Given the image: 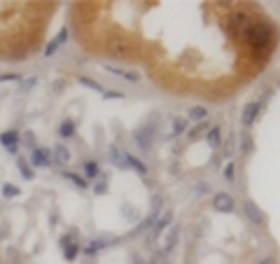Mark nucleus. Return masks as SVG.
<instances>
[{
    "label": "nucleus",
    "mask_w": 280,
    "mask_h": 264,
    "mask_svg": "<svg viewBox=\"0 0 280 264\" xmlns=\"http://www.w3.org/2000/svg\"><path fill=\"white\" fill-rule=\"evenodd\" d=\"M243 40L250 45V50L255 52V54H259L262 59L273 50V31L264 21H252V26L245 31Z\"/></svg>",
    "instance_id": "nucleus-1"
},
{
    "label": "nucleus",
    "mask_w": 280,
    "mask_h": 264,
    "mask_svg": "<svg viewBox=\"0 0 280 264\" xmlns=\"http://www.w3.org/2000/svg\"><path fill=\"white\" fill-rule=\"evenodd\" d=\"M171 217H173L171 213H164L161 217H159V220H154V222H152V232L147 234V243H150V246H152L154 241H157L159 236H161V232H164V229L168 227V225H171Z\"/></svg>",
    "instance_id": "nucleus-2"
},
{
    "label": "nucleus",
    "mask_w": 280,
    "mask_h": 264,
    "mask_svg": "<svg viewBox=\"0 0 280 264\" xmlns=\"http://www.w3.org/2000/svg\"><path fill=\"white\" fill-rule=\"evenodd\" d=\"M108 52L117 59H128V56H133V50H131V45L124 42V40H112L108 42Z\"/></svg>",
    "instance_id": "nucleus-3"
},
{
    "label": "nucleus",
    "mask_w": 280,
    "mask_h": 264,
    "mask_svg": "<svg viewBox=\"0 0 280 264\" xmlns=\"http://www.w3.org/2000/svg\"><path fill=\"white\" fill-rule=\"evenodd\" d=\"M213 206H215V210H219V213H231L234 210V197L231 194H226V192H219V194H215Z\"/></svg>",
    "instance_id": "nucleus-4"
},
{
    "label": "nucleus",
    "mask_w": 280,
    "mask_h": 264,
    "mask_svg": "<svg viewBox=\"0 0 280 264\" xmlns=\"http://www.w3.org/2000/svg\"><path fill=\"white\" fill-rule=\"evenodd\" d=\"M259 110H262V103H259V101H255V103H248L243 108V117H241V122H243L245 126H252V122L257 119Z\"/></svg>",
    "instance_id": "nucleus-5"
},
{
    "label": "nucleus",
    "mask_w": 280,
    "mask_h": 264,
    "mask_svg": "<svg viewBox=\"0 0 280 264\" xmlns=\"http://www.w3.org/2000/svg\"><path fill=\"white\" fill-rule=\"evenodd\" d=\"M152 141H154L152 126H145V129H140L138 134H135V143H138L140 150H150L152 148Z\"/></svg>",
    "instance_id": "nucleus-6"
},
{
    "label": "nucleus",
    "mask_w": 280,
    "mask_h": 264,
    "mask_svg": "<svg viewBox=\"0 0 280 264\" xmlns=\"http://www.w3.org/2000/svg\"><path fill=\"white\" fill-rule=\"evenodd\" d=\"M245 215H248L250 220L255 222V225H264V213L259 210V206L257 203H252V201H245Z\"/></svg>",
    "instance_id": "nucleus-7"
},
{
    "label": "nucleus",
    "mask_w": 280,
    "mask_h": 264,
    "mask_svg": "<svg viewBox=\"0 0 280 264\" xmlns=\"http://www.w3.org/2000/svg\"><path fill=\"white\" fill-rule=\"evenodd\" d=\"M66 40H68V28H61V31H59V35H56L54 40H52V42L44 47V56H52L56 50H59V47H61L63 42H66Z\"/></svg>",
    "instance_id": "nucleus-8"
},
{
    "label": "nucleus",
    "mask_w": 280,
    "mask_h": 264,
    "mask_svg": "<svg viewBox=\"0 0 280 264\" xmlns=\"http://www.w3.org/2000/svg\"><path fill=\"white\" fill-rule=\"evenodd\" d=\"M49 150H42V148H37V150H33V154H31V161L35 166H49L52 164V157H49Z\"/></svg>",
    "instance_id": "nucleus-9"
},
{
    "label": "nucleus",
    "mask_w": 280,
    "mask_h": 264,
    "mask_svg": "<svg viewBox=\"0 0 280 264\" xmlns=\"http://www.w3.org/2000/svg\"><path fill=\"white\" fill-rule=\"evenodd\" d=\"M0 143H3V145H5L7 150H10V152H17V143H19V134L17 131H5V134L0 136Z\"/></svg>",
    "instance_id": "nucleus-10"
},
{
    "label": "nucleus",
    "mask_w": 280,
    "mask_h": 264,
    "mask_svg": "<svg viewBox=\"0 0 280 264\" xmlns=\"http://www.w3.org/2000/svg\"><path fill=\"white\" fill-rule=\"evenodd\" d=\"M110 159H112V164L115 166H128L126 164V152H119V148L117 145H110Z\"/></svg>",
    "instance_id": "nucleus-11"
},
{
    "label": "nucleus",
    "mask_w": 280,
    "mask_h": 264,
    "mask_svg": "<svg viewBox=\"0 0 280 264\" xmlns=\"http://www.w3.org/2000/svg\"><path fill=\"white\" fill-rule=\"evenodd\" d=\"M54 161L56 164H61V166H66L68 161H70V150L63 148V145H56L54 148Z\"/></svg>",
    "instance_id": "nucleus-12"
},
{
    "label": "nucleus",
    "mask_w": 280,
    "mask_h": 264,
    "mask_svg": "<svg viewBox=\"0 0 280 264\" xmlns=\"http://www.w3.org/2000/svg\"><path fill=\"white\" fill-rule=\"evenodd\" d=\"M108 70L110 73H115V75H119V77H126L128 82H138L140 80V75L131 73V70H122V68H112V66H108Z\"/></svg>",
    "instance_id": "nucleus-13"
},
{
    "label": "nucleus",
    "mask_w": 280,
    "mask_h": 264,
    "mask_svg": "<svg viewBox=\"0 0 280 264\" xmlns=\"http://www.w3.org/2000/svg\"><path fill=\"white\" fill-rule=\"evenodd\" d=\"M126 164H128V166H133V168L140 173V175H145V173H147V166L143 164L140 159H135L133 154H126Z\"/></svg>",
    "instance_id": "nucleus-14"
},
{
    "label": "nucleus",
    "mask_w": 280,
    "mask_h": 264,
    "mask_svg": "<svg viewBox=\"0 0 280 264\" xmlns=\"http://www.w3.org/2000/svg\"><path fill=\"white\" fill-rule=\"evenodd\" d=\"M189 117H192L194 122H203V119L208 117V110H206V108H201V105H194V108L189 110Z\"/></svg>",
    "instance_id": "nucleus-15"
},
{
    "label": "nucleus",
    "mask_w": 280,
    "mask_h": 264,
    "mask_svg": "<svg viewBox=\"0 0 280 264\" xmlns=\"http://www.w3.org/2000/svg\"><path fill=\"white\" fill-rule=\"evenodd\" d=\"M59 134H61L63 138H70V136H75V122H73V119H66V122L61 124Z\"/></svg>",
    "instance_id": "nucleus-16"
},
{
    "label": "nucleus",
    "mask_w": 280,
    "mask_h": 264,
    "mask_svg": "<svg viewBox=\"0 0 280 264\" xmlns=\"http://www.w3.org/2000/svg\"><path fill=\"white\" fill-rule=\"evenodd\" d=\"M77 252H79V246H77V243H68V246H63V255H66L68 262H73V259L77 257Z\"/></svg>",
    "instance_id": "nucleus-17"
},
{
    "label": "nucleus",
    "mask_w": 280,
    "mask_h": 264,
    "mask_svg": "<svg viewBox=\"0 0 280 264\" xmlns=\"http://www.w3.org/2000/svg\"><path fill=\"white\" fill-rule=\"evenodd\" d=\"M177 236H180V232H177V227H171V234H168V239H166V248H164L166 252H171L173 248H175V241H177Z\"/></svg>",
    "instance_id": "nucleus-18"
},
{
    "label": "nucleus",
    "mask_w": 280,
    "mask_h": 264,
    "mask_svg": "<svg viewBox=\"0 0 280 264\" xmlns=\"http://www.w3.org/2000/svg\"><path fill=\"white\" fill-rule=\"evenodd\" d=\"M63 178H68L70 183H75L77 187H82V190L86 187V180H84V178H79L77 173H73V171H63Z\"/></svg>",
    "instance_id": "nucleus-19"
},
{
    "label": "nucleus",
    "mask_w": 280,
    "mask_h": 264,
    "mask_svg": "<svg viewBox=\"0 0 280 264\" xmlns=\"http://www.w3.org/2000/svg\"><path fill=\"white\" fill-rule=\"evenodd\" d=\"M208 143H210V148H217L219 143H222V138H219V129L215 126V129H208Z\"/></svg>",
    "instance_id": "nucleus-20"
},
{
    "label": "nucleus",
    "mask_w": 280,
    "mask_h": 264,
    "mask_svg": "<svg viewBox=\"0 0 280 264\" xmlns=\"http://www.w3.org/2000/svg\"><path fill=\"white\" fill-rule=\"evenodd\" d=\"M19 171H21V175H24L26 180H33L35 178V173H33V168L28 164H26L24 159H19Z\"/></svg>",
    "instance_id": "nucleus-21"
},
{
    "label": "nucleus",
    "mask_w": 280,
    "mask_h": 264,
    "mask_svg": "<svg viewBox=\"0 0 280 264\" xmlns=\"http://www.w3.org/2000/svg\"><path fill=\"white\" fill-rule=\"evenodd\" d=\"M101 248H105V241H94V243H89V246L84 248V252L86 255H96Z\"/></svg>",
    "instance_id": "nucleus-22"
},
{
    "label": "nucleus",
    "mask_w": 280,
    "mask_h": 264,
    "mask_svg": "<svg viewBox=\"0 0 280 264\" xmlns=\"http://www.w3.org/2000/svg\"><path fill=\"white\" fill-rule=\"evenodd\" d=\"M79 84L89 86V89H94V92H103V86L98 84V82H94L91 77H79Z\"/></svg>",
    "instance_id": "nucleus-23"
},
{
    "label": "nucleus",
    "mask_w": 280,
    "mask_h": 264,
    "mask_svg": "<svg viewBox=\"0 0 280 264\" xmlns=\"http://www.w3.org/2000/svg\"><path fill=\"white\" fill-rule=\"evenodd\" d=\"M84 173H86V178H96V175H98L96 161H86V164H84Z\"/></svg>",
    "instance_id": "nucleus-24"
},
{
    "label": "nucleus",
    "mask_w": 280,
    "mask_h": 264,
    "mask_svg": "<svg viewBox=\"0 0 280 264\" xmlns=\"http://www.w3.org/2000/svg\"><path fill=\"white\" fill-rule=\"evenodd\" d=\"M184 126H187L184 117H175V119H173V134H182Z\"/></svg>",
    "instance_id": "nucleus-25"
},
{
    "label": "nucleus",
    "mask_w": 280,
    "mask_h": 264,
    "mask_svg": "<svg viewBox=\"0 0 280 264\" xmlns=\"http://www.w3.org/2000/svg\"><path fill=\"white\" fill-rule=\"evenodd\" d=\"M3 194H5L7 199H14V197H19V187L17 185H5V187H3Z\"/></svg>",
    "instance_id": "nucleus-26"
},
{
    "label": "nucleus",
    "mask_w": 280,
    "mask_h": 264,
    "mask_svg": "<svg viewBox=\"0 0 280 264\" xmlns=\"http://www.w3.org/2000/svg\"><path fill=\"white\" fill-rule=\"evenodd\" d=\"M234 148H236V141H234V134H231V138H229V141H226V145H224V157H231Z\"/></svg>",
    "instance_id": "nucleus-27"
},
{
    "label": "nucleus",
    "mask_w": 280,
    "mask_h": 264,
    "mask_svg": "<svg viewBox=\"0 0 280 264\" xmlns=\"http://www.w3.org/2000/svg\"><path fill=\"white\" fill-rule=\"evenodd\" d=\"M234 175H236V166H234V164H226L224 178H226V180H234Z\"/></svg>",
    "instance_id": "nucleus-28"
},
{
    "label": "nucleus",
    "mask_w": 280,
    "mask_h": 264,
    "mask_svg": "<svg viewBox=\"0 0 280 264\" xmlns=\"http://www.w3.org/2000/svg\"><path fill=\"white\" fill-rule=\"evenodd\" d=\"M250 152H252V138L245 136L243 138V154H250Z\"/></svg>",
    "instance_id": "nucleus-29"
},
{
    "label": "nucleus",
    "mask_w": 280,
    "mask_h": 264,
    "mask_svg": "<svg viewBox=\"0 0 280 264\" xmlns=\"http://www.w3.org/2000/svg\"><path fill=\"white\" fill-rule=\"evenodd\" d=\"M17 82V80H21V75H17V73H12V75H0V82Z\"/></svg>",
    "instance_id": "nucleus-30"
},
{
    "label": "nucleus",
    "mask_w": 280,
    "mask_h": 264,
    "mask_svg": "<svg viewBox=\"0 0 280 264\" xmlns=\"http://www.w3.org/2000/svg\"><path fill=\"white\" fill-rule=\"evenodd\" d=\"M161 203H164V201H161V197H154V199H152V210H154V215L159 213V208H161Z\"/></svg>",
    "instance_id": "nucleus-31"
},
{
    "label": "nucleus",
    "mask_w": 280,
    "mask_h": 264,
    "mask_svg": "<svg viewBox=\"0 0 280 264\" xmlns=\"http://www.w3.org/2000/svg\"><path fill=\"white\" fill-rule=\"evenodd\" d=\"M108 99H124V94H117V92H103Z\"/></svg>",
    "instance_id": "nucleus-32"
},
{
    "label": "nucleus",
    "mask_w": 280,
    "mask_h": 264,
    "mask_svg": "<svg viewBox=\"0 0 280 264\" xmlns=\"http://www.w3.org/2000/svg\"><path fill=\"white\" fill-rule=\"evenodd\" d=\"M33 84H35V77H28V80H26L24 84H21V89H31Z\"/></svg>",
    "instance_id": "nucleus-33"
},
{
    "label": "nucleus",
    "mask_w": 280,
    "mask_h": 264,
    "mask_svg": "<svg viewBox=\"0 0 280 264\" xmlns=\"http://www.w3.org/2000/svg\"><path fill=\"white\" fill-rule=\"evenodd\" d=\"M105 192V183L103 185H96V194H103Z\"/></svg>",
    "instance_id": "nucleus-34"
},
{
    "label": "nucleus",
    "mask_w": 280,
    "mask_h": 264,
    "mask_svg": "<svg viewBox=\"0 0 280 264\" xmlns=\"http://www.w3.org/2000/svg\"><path fill=\"white\" fill-rule=\"evenodd\" d=\"M196 190H199V194H206V190H208V185H199V187H196Z\"/></svg>",
    "instance_id": "nucleus-35"
},
{
    "label": "nucleus",
    "mask_w": 280,
    "mask_h": 264,
    "mask_svg": "<svg viewBox=\"0 0 280 264\" xmlns=\"http://www.w3.org/2000/svg\"><path fill=\"white\" fill-rule=\"evenodd\" d=\"M259 264H275V259H273V257H266V259H262Z\"/></svg>",
    "instance_id": "nucleus-36"
}]
</instances>
